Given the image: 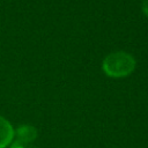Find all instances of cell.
<instances>
[{
	"mask_svg": "<svg viewBox=\"0 0 148 148\" xmlns=\"http://www.w3.org/2000/svg\"><path fill=\"white\" fill-rule=\"evenodd\" d=\"M135 68V59L126 52H112L103 60V71L108 76L123 77L127 76Z\"/></svg>",
	"mask_w": 148,
	"mask_h": 148,
	"instance_id": "1",
	"label": "cell"
},
{
	"mask_svg": "<svg viewBox=\"0 0 148 148\" xmlns=\"http://www.w3.org/2000/svg\"><path fill=\"white\" fill-rule=\"evenodd\" d=\"M15 131L10 123L0 116V148H6L9 145H12L14 140Z\"/></svg>",
	"mask_w": 148,
	"mask_h": 148,
	"instance_id": "3",
	"label": "cell"
},
{
	"mask_svg": "<svg viewBox=\"0 0 148 148\" xmlns=\"http://www.w3.org/2000/svg\"><path fill=\"white\" fill-rule=\"evenodd\" d=\"M10 148H31V147L29 145H24V143H20V142L14 141V142H12Z\"/></svg>",
	"mask_w": 148,
	"mask_h": 148,
	"instance_id": "4",
	"label": "cell"
},
{
	"mask_svg": "<svg viewBox=\"0 0 148 148\" xmlns=\"http://www.w3.org/2000/svg\"><path fill=\"white\" fill-rule=\"evenodd\" d=\"M141 9L142 12L146 14V16H148V0H143L141 3Z\"/></svg>",
	"mask_w": 148,
	"mask_h": 148,
	"instance_id": "5",
	"label": "cell"
},
{
	"mask_svg": "<svg viewBox=\"0 0 148 148\" xmlns=\"http://www.w3.org/2000/svg\"><path fill=\"white\" fill-rule=\"evenodd\" d=\"M36 138H37V130L31 125H21L15 130L14 141L16 142L30 145L36 140Z\"/></svg>",
	"mask_w": 148,
	"mask_h": 148,
	"instance_id": "2",
	"label": "cell"
}]
</instances>
